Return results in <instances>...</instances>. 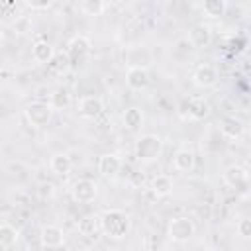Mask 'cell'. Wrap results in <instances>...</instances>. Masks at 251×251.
Wrapping results in <instances>:
<instances>
[{
  "label": "cell",
  "instance_id": "obj_1",
  "mask_svg": "<svg viewBox=\"0 0 251 251\" xmlns=\"http://www.w3.org/2000/svg\"><path fill=\"white\" fill-rule=\"evenodd\" d=\"M98 222H100L102 233L106 237H110V239H122L129 231V218H127V214L122 212V210H116V208L114 210H106L98 218Z\"/></svg>",
  "mask_w": 251,
  "mask_h": 251
},
{
  "label": "cell",
  "instance_id": "obj_2",
  "mask_svg": "<svg viewBox=\"0 0 251 251\" xmlns=\"http://www.w3.org/2000/svg\"><path fill=\"white\" fill-rule=\"evenodd\" d=\"M133 153L139 163H145V165L155 163L163 153V139L155 133H145L135 141Z\"/></svg>",
  "mask_w": 251,
  "mask_h": 251
},
{
  "label": "cell",
  "instance_id": "obj_3",
  "mask_svg": "<svg viewBox=\"0 0 251 251\" xmlns=\"http://www.w3.org/2000/svg\"><path fill=\"white\" fill-rule=\"evenodd\" d=\"M196 233V226L188 216H176L167 226V235L175 243H184Z\"/></svg>",
  "mask_w": 251,
  "mask_h": 251
},
{
  "label": "cell",
  "instance_id": "obj_4",
  "mask_svg": "<svg viewBox=\"0 0 251 251\" xmlns=\"http://www.w3.org/2000/svg\"><path fill=\"white\" fill-rule=\"evenodd\" d=\"M25 118H27V122H29L33 127H43V126H47V124L51 122V118H53V108H51L47 102L35 100V102H31V104L25 106Z\"/></svg>",
  "mask_w": 251,
  "mask_h": 251
},
{
  "label": "cell",
  "instance_id": "obj_5",
  "mask_svg": "<svg viewBox=\"0 0 251 251\" xmlns=\"http://www.w3.org/2000/svg\"><path fill=\"white\" fill-rule=\"evenodd\" d=\"M224 182L239 192H247V186H249V173L245 167L241 165H229L226 171H224Z\"/></svg>",
  "mask_w": 251,
  "mask_h": 251
},
{
  "label": "cell",
  "instance_id": "obj_6",
  "mask_svg": "<svg viewBox=\"0 0 251 251\" xmlns=\"http://www.w3.org/2000/svg\"><path fill=\"white\" fill-rule=\"evenodd\" d=\"M98 194V184L92 178H78L73 184V198L80 204H88L96 198Z\"/></svg>",
  "mask_w": 251,
  "mask_h": 251
},
{
  "label": "cell",
  "instance_id": "obj_7",
  "mask_svg": "<svg viewBox=\"0 0 251 251\" xmlns=\"http://www.w3.org/2000/svg\"><path fill=\"white\" fill-rule=\"evenodd\" d=\"M39 241L45 249H59L65 243V231H63V227H59L55 224H45L41 227Z\"/></svg>",
  "mask_w": 251,
  "mask_h": 251
},
{
  "label": "cell",
  "instance_id": "obj_8",
  "mask_svg": "<svg viewBox=\"0 0 251 251\" xmlns=\"http://www.w3.org/2000/svg\"><path fill=\"white\" fill-rule=\"evenodd\" d=\"M104 112V102L100 96L94 94H86L78 100V114L86 120H96L100 114Z\"/></svg>",
  "mask_w": 251,
  "mask_h": 251
},
{
  "label": "cell",
  "instance_id": "obj_9",
  "mask_svg": "<svg viewBox=\"0 0 251 251\" xmlns=\"http://www.w3.org/2000/svg\"><path fill=\"white\" fill-rule=\"evenodd\" d=\"M90 51V39L86 35H75L71 41H69V49H67V57L73 63L76 61H82Z\"/></svg>",
  "mask_w": 251,
  "mask_h": 251
},
{
  "label": "cell",
  "instance_id": "obj_10",
  "mask_svg": "<svg viewBox=\"0 0 251 251\" xmlns=\"http://www.w3.org/2000/svg\"><path fill=\"white\" fill-rule=\"evenodd\" d=\"M126 84L131 90H145L149 86V71H147V67H129L126 71Z\"/></svg>",
  "mask_w": 251,
  "mask_h": 251
},
{
  "label": "cell",
  "instance_id": "obj_11",
  "mask_svg": "<svg viewBox=\"0 0 251 251\" xmlns=\"http://www.w3.org/2000/svg\"><path fill=\"white\" fill-rule=\"evenodd\" d=\"M192 80H194V84L200 86V88L214 86V84L218 82V71H216V67H212V65H208V63H202V65L196 67V71H194V75H192Z\"/></svg>",
  "mask_w": 251,
  "mask_h": 251
},
{
  "label": "cell",
  "instance_id": "obj_12",
  "mask_svg": "<svg viewBox=\"0 0 251 251\" xmlns=\"http://www.w3.org/2000/svg\"><path fill=\"white\" fill-rule=\"evenodd\" d=\"M220 133L227 139H239L245 133V126L235 116H224L220 120Z\"/></svg>",
  "mask_w": 251,
  "mask_h": 251
},
{
  "label": "cell",
  "instance_id": "obj_13",
  "mask_svg": "<svg viewBox=\"0 0 251 251\" xmlns=\"http://www.w3.org/2000/svg\"><path fill=\"white\" fill-rule=\"evenodd\" d=\"M120 169H122V159L116 153H104V155H100V159H98V173L102 176L114 178L120 173Z\"/></svg>",
  "mask_w": 251,
  "mask_h": 251
},
{
  "label": "cell",
  "instance_id": "obj_14",
  "mask_svg": "<svg viewBox=\"0 0 251 251\" xmlns=\"http://www.w3.org/2000/svg\"><path fill=\"white\" fill-rule=\"evenodd\" d=\"M188 43L192 45V49H202V47H208L210 41H212V31L208 25L200 24V25H194L188 33Z\"/></svg>",
  "mask_w": 251,
  "mask_h": 251
},
{
  "label": "cell",
  "instance_id": "obj_15",
  "mask_svg": "<svg viewBox=\"0 0 251 251\" xmlns=\"http://www.w3.org/2000/svg\"><path fill=\"white\" fill-rule=\"evenodd\" d=\"M53 55H55V49H53V45L47 39H37L31 45V57H33L35 63L49 65V61L53 59Z\"/></svg>",
  "mask_w": 251,
  "mask_h": 251
},
{
  "label": "cell",
  "instance_id": "obj_16",
  "mask_svg": "<svg viewBox=\"0 0 251 251\" xmlns=\"http://www.w3.org/2000/svg\"><path fill=\"white\" fill-rule=\"evenodd\" d=\"M196 165V157L190 149H178L175 155H173V167L180 173H188L192 171Z\"/></svg>",
  "mask_w": 251,
  "mask_h": 251
},
{
  "label": "cell",
  "instance_id": "obj_17",
  "mask_svg": "<svg viewBox=\"0 0 251 251\" xmlns=\"http://www.w3.org/2000/svg\"><path fill=\"white\" fill-rule=\"evenodd\" d=\"M49 167H51V171L55 175L67 176L71 173V169H73V161H71V157L67 153H55L51 157V161H49Z\"/></svg>",
  "mask_w": 251,
  "mask_h": 251
},
{
  "label": "cell",
  "instance_id": "obj_18",
  "mask_svg": "<svg viewBox=\"0 0 251 251\" xmlns=\"http://www.w3.org/2000/svg\"><path fill=\"white\" fill-rule=\"evenodd\" d=\"M151 192L157 196V198H165L173 192V178L169 175H157L153 180H151Z\"/></svg>",
  "mask_w": 251,
  "mask_h": 251
},
{
  "label": "cell",
  "instance_id": "obj_19",
  "mask_svg": "<svg viewBox=\"0 0 251 251\" xmlns=\"http://www.w3.org/2000/svg\"><path fill=\"white\" fill-rule=\"evenodd\" d=\"M186 110H188V118L192 120H202L210 114V106L204 98H192L186 102Z\"/></svg>",
  "mask_w": 251,
  "mask_h": 251
},
{
  "label": "cell",
  "instance_id": "obj_20",
  "mask_svg": "<svg viewBox=\"0 0 251 251\" xmlns=\"http://www.w3.org/2000/svg\"><path fill=\"white\" fill-rule=\"evenodd\" d=\"M122 122L127 129H139L141 124H143V110L137 108V106H129L126 108L124 116H122Z\"/></svg>",
  "mask_w": 251,
  "mask_h": 251
},
{
  "label": "cell",
  "instance_id": "obj_21",
  "mask_svg": "<svg viewBox=\"0 0 251 251\" xmlns=\"http://www.w3.org/2000/svg\"><path fill=\"white\" fill-rule=\"evenodd\" d=\"M20 233L14 226L10 224H0V249H8L12 245H16Z\"/></svg>",
  "mask_w": 251,
  "mask_h": 251
},
{
  "label": "cell",
  "instance_id": "obj_22",
  "mask_svg": "<svg viewBox=\"0 0 251 251\" xmlns=\"http://www.w3.org/2000/svg\"><path fill=\"white\" fill-rule=\"evenodd\" d=\"M227 10V2L226 0H206L202 4V12L208 18H222Z\"/></svg>",
  "mask_w": 251,
  "mask_h": 251
},
{
  "label": "cell",
  "instance_id": "obj_23",
  "mask_svg": "<svg viewBox=\"0 0 251 251\" xmlns=\"http://www.w3.org/2000/svg\"><path fill=\"white\" fill-rule=\"evenodd\" d=\"M49 106L53 110H67L71 106V92L67 88H57L53 94H51V102Z\"/></svg>",
  "mask_w": 251,
  "mask_h": 251
},
{
  "label": "cell",
  "instance_id": "obj_24",
  "mask_svg": "<svg viewBox=\"0 0 251 251\" xmlns=\"http://www.w3.org/2000/svg\"><path fill=\"white\" fill-rule=\"evenodd\" d=\"M98 229H100L98 218H94V216H84V218L78 220V233H80V235L92 237V235H96Z\"/></svg>",
  "mask_w": 251,
  "mask_h": 251
},
{
  "label": "cell",
  "instance_id": "obj_25",
  "mask_svg": "<svg viewBox=\"0 0 251 251\" xmlns=\"http://www.w3.org/2000/svg\"><path fill=\"white\" fill-rule=\"evenodd\" d=\"M190 53H192V45L188 43V39H178V41L175 43L173 51H171L173 59L178 61V63H184V61L190 57Z\"/></svg>",
  "mask_w": 251,
  "mask_h": 251
},
{
  "label": "cell",
  "instance_id": "obj_26",
  "mask_svg": "<svg viewBox=\"0 0 251 251\" xmlns=\"http://www.w3.org/2000/svg\"><path fill=\"white\" fill-rule=\"evenodd\" d=\"M78 8H80L86 16H102V12L108 8V4L102 2V0H84V2L78 4Z\"/></svg>",
  "mask_w": 251,
  "mask_h": 251
},
{
  "label": "cell",
  "instance_id": "obj_27",
  "mask_svg": "<svg viewBox=\"0 0 251 251\" xmlns=\"http://www.w3.org/2000/svg\"><path fill=\"white\" fill-rule=\"evenodd\" d=\"M47 67H49V71H53V73L61 75V73H65V71L71 67V61H69L67 53H55Z\"/></svg>",
  "mask_w": 251,
  "mask_h": 251
},
{
  "label": "cell",
  "instance_id": "obj_28",
  "mask_svg": "<svg viewBox=\"0 0 251 251\" xmlns=\"http://www.w3.org/2000/svg\"><path fill=\"white\" fill-rule=\"evenodd\" d=\"M237 233L241 235V237H249L251 235V220L249 218H241L239 222H237Z\"/></svg>",
  "mask_w": 251,
  "mask_h": 251
},
{
  "label": "cell",
  "instance_id": "obj_29",
  "mask_svg": "<svg viewBox=\"0 0 251 251\" xmlns=\"http://www.w3.org/2000/svg\"><path fill=\"white\" fill-rule=\"evenodd\" d=\"M25 6H27V8H31V10H47V8H51V6H53V2H51V0H41V2H25Z\"/></svg>",
  "mask_w": 251,
  "mask_h": 251
},
{
  "label": "cell",
  "instance_id": "obj_30",
  "mask_svg": "<svg viewBox=\"0 0 251 251\" xmlns=\"http://www.w3.org/2000/svg\"><path fill=\"white\" fill-rule=\"evenodd\" d=\"M4 41H6V37H4V31H2V29H0V47H2V45H4Z\"/></svg>",
  "mask_w": 251,
  "mask_h": 251
}]
</instances>
